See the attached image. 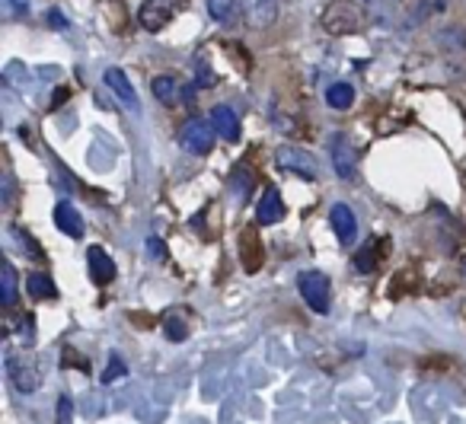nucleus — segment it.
<instances>
[{"label": "nucleus", "mask_w": 466, "mask_h": 424, "mask_svg": "<svg viewBox=\"0 0 466 424\" xmlns=\"http://www.w3.org/2000/svg\"><path fill=\"white\" fill-rule=\"evenodd\" d=\"M214 137H218V128L211 125V118H208V122H201V118H188L179 131V147L188 150V154H195V156H205L208 150L214 147Z\"/></svg>", "instance_id": "nucleus-1"}, {"label": "nucleus", "mask_w": 466, "mask_h": 424, "mask_svg": "<svg viewBox=\"0 0 466 424\" xmlns=\"http://www.w3.org/2000/svg\"><path fill=\"white\" fill-rule=\"evenodd\" d=\"M298 290L313 313H329V278L323 271H300Z\"/></svg>", "instance_id": "nucleus-2"}, {"label": "nucleus", "mask_w": 466, "mask_h": 424, "mask_svg": "<svg viewBox=\"0 0 466 424\" xmlns=\"http://www.w3.org/2000/svg\"><path fill=\"white\" fill-rule=\"evenodd\" d=\"M329 156H332V169H336V176L342 182H351L355 179V147H351V137L342 135V131H332L329 135Z\"/></svg>", "instance_id": "nucleus-3"}, {"label": "nucleus", "mask_w": 466, "mask_h": 424, "mask_svg": "<svg viewBox=\"0 0 466 424\" xmlns=\"http://www.w3.org/2000/svg\"><path fill=\"white\" fill-rule=\"evenodd\" d=\"M182 4L186 0H144L137 20H141V26L147 33H160V29H167L173 23L176 10H182Z\"/></svg>", "instance_id": "nucleus-4"}, {"label": "nucleus", "mask_w": 466, "mask_h": 424, "mask_svg": "<svg viewBox=\"0 0 466 424\" xmlns=\"http://www.w3.org/2000/svg\"><path fill=\"white\" fill-rule=\"evenodd\" d=\"M103 80H106V86H109L112 96L122 103V109H128L131 116H137V112H141V99H137L131 80L125 77V71H118V67H109V71L103 74Z\"/></svg>", "instance_id": "nucleus-5"}, {"label": "nucleus", "mask_w": 466, "mask_h": 424, "mask_svg": "<svg viewBox=\"0 0 466 424\" xmlns=\"http://www.w3.org/2000/svg\"><path fill=\"white\" fill-rule=\"evenodd\" d=\"M275 163H279L281 169H291V173L304 176V179H317V176H319L317 160H313V156L307 154V150H300V147H279Z\"/></svg>", "instance_id": "nucleus-6"}, {"label": "nucleus", "mask_w": 466, "mask_h": 424, "mask_svg": "<svg viewBox=\"0 0 466 424\" xmlns=\"http://www.w3.org/2000/svg\"><path fill=\"white\" fill-rule=\"evenodd\" d=\"M281 217H285V201H281V192L275 186H266L259 205H256V220H259L262 227H268V224H279Z\"/></svg>", "instance_id": "nucleus-7"}, {"label": "nucleus", "mask_w": 466, "mask_h": 424, "mask_svg": "<svg viewBox=\"0 0 466 424\" xmlns=\"http://www.w3.org/2000/svg\"><path fill=\"white\" fill-rule=\"evenodd\" d=\"M240 10L253 29H266L275 23V0H240Z\"/></svg>", "instance_id": "nucleus-8"}, {"label": "nucleus", "mask_w": 466, "mask_h": 424, "mask_svg": "<svg viewBox=\"0 0 466 424\" xmlns=\"http://www.w3.org/2000/svg\"><path fill=\"white\" fill-rule=\"evenodd\" d=\"M211 125L218 128V137H224V141H230V144L240 141V116H237L230 106H214Z\"/></svg>", "instance_id": "nucleus-9"}, {"label": "nucleus", "mask_w": 466, "mask_h": 424, "mask_svg": "<svg viewBox=\"0 0 466 424\" xmlns=\"http://www.w3.org/2000/svg\"><path fill=\"white\" fill-rule=\"evenodd\" d=\"M86 262H90V278L96 284H109L116 278V262H112L103 246H90L86 249Z\"/></svg>", "instance_id": "nucleus-10"}, {"label": "nucleus", "mask_w": 466, "mask_h": 424, "mask_svg": "<svg viewBox=\"0 0 466 424\" xmlns=\"http://www.w3.org/2000/svg\"><path fill=\"white\" fill-rule=\"evenodd\" d=\"M55 224H58L61 233H67V237H84V217H80L71 201H58V205H55Z\"/></svg>", "instance_id": "nucleus-11"}, {"label": "nucleus", "mask_w": 466, "mask_h": 424, "mask_svg": "<svg viewBox=\"0 0 466 424\" xmlns=\"http://www.w3.org/2000/svg\"><path fill=\"white\" fill-rule=\"evenodd\" d=\"M329 224H332V230H336L339 243H351V237H355L358 220H355V214H351V207H349V205H332V211H329Z\"/></svg>", "instance_id": "nucleus-12"}, {"label": "nucleus", "mask_w": 466, "mask_h": 424, "mask_svg": "<svg viewBox=\"0 0 466 424\" xmlns=\"http://www.w3.org/2000/svg\"><path fill=\"white\" fill-rule=\"evenodd\" d=\"M208 14L220 26H233L243 10H240V0H208Z\"/></svg>", "instance_id": "nucleus-13"}, {"label": "nucleus", "mask_w": 466, "mask_h": 424, "mask_svg": "<svg viewBox=\"0 0 466 424\" xmlns=\"http://www.w3.org/2000/svg\"><path fill=\"white\" fill-rule=\"evenodd\" d=\"M150 90H154V96L160 99L163 106H176L182 99V84L176 77H169V74L157 77L154 84H150Z\"/></svg>", "instance_id": "nucleus-14"}, {"label": "nucleus", "mask_w": 466, "mask_h": 424, "mask_svg": "<svg viewBox=\"0 0 466 424\" xmlns=\"http://www.w3.org/2000/svg\"><path fill=\"white\" fill-rule=\"evenodd\" d=\"M351 103H355V86L351 84H332L329 90H326V106L336 112H345L351 109Z\"/></svg>", "instance_id": "nucleus-15"}, {"label": "nucleus", "mask_w": 466, "mask_h": 424, "mask_svg": "<svg viewBox=\"0 0 466 424\" xmlns=\"http://www.w3.org/2000/svg\"><path fill=\"white\" fill-rule=\"evenodd\" d=\"M262 265V243L256 239L253 230L243 233V268L247 271H256Z\"/></svg>", "instance_id": "nucleus-16"}, {"label": "nucleus", "mask_w": 466, "mask_h": 424, "mask_svg": "<svg viewBox=\"0 0 466 424\" xmlns=\"http://www.w3.org/2000/svg\"><path fill=\"white\" fill-rule=\"evenodd\" d=\"M26 290H29V297H35V300H52V297H58V288H55V281L48 275H29Z\"/></svg>", "instance_id": "nucleus-17"}, {"label": "nucleus", "mask_w": 466, "mask_h": 424, "mask_svg": "<svg viewBox=\"0 0 466 424\" xmlns=\"http://www.w3.org/2000/svg\"><path fill=\"white\" fill-rule=\"evenodd\" d=\"M0 290H4V307H14L16 303V268L10 262H4V278H0Z\"/></svg>", "instance_id": "nucleus-18"}, {"label": "nucleus", "mask_w": 466, "mask_h": 424, "mask_svg": "<svg viewBox=\"0 0 466 424\" xmlns=\"http://www.w3.org/2000/svg\"><path fill=\"white\" fill-rule=\"evenodd\" d=\"M0 14L4 20H23L29 16V0H0Z\"/></svg>", "instance_id": "nucleus-19"}, {"label": "nucleus", "mask_w": 466, "mask_h": 424, "mask_svg": "<svg viewBox=\"0 0 466 424\" xmlns=\"http://www.w3.org/2000/svg\"><path fill=\"white\" fill-rule=\"evenodd\" d=\"M128 373V364H125L118 354H112L109 358V367H106V373H103V383H116L118 377H125Z\"/></svg>", "instance_id": "nucleus-20"}, {"label": "nucleus", "mask_w": 466, "mask_h": 424, "mask_svg": "<svg viewBox=\"0 0 466 424\" xmlns=\"http://www.w3.org/2000/svg\"><path fill=\"white\" fill-rule=\"evenodd\" d=\"M374 246H377V243H368V246H364L361 256L355 258V268H358V271H374V265H377V262H374Z\"/></svg>", "instance_id": "nucleus-21"}, {"label": "nucleus", "mask_w": 466, "mask_h": 424, "mask_svg": "<svg viewBox=\"0 0 466 424\" xmlns=\"http://www.w3.org/2000/svg\"><path fill=\"white\" fill-rule=\"evenodd\" d=\"M186 322H182V319H169L167 322V338L169 341H186Z\"/></svg>", "instance_id": "nucleus-22"}, {"label": "nucleus", "mask_w": 466, "mask_h": 424, "mask_svg": "<svg viewBox=\"0 0 466 424\" xmlns=\"http://www.w3.org/2000/svg\"><path fill=\"white\" fill-rule=\"evenodd\" d=\"M48 26L58 29V33H67V20H65V14H61V10H48Z\"/></svg>", "instance_id": "nucleus-23"}, {"label": "nucleus", "mask_w": 466, "mask_h": 424, "mask_svg": "<svg viewBox=\"0 0 466 424\" xmlns=\"http://www.w3.org/2000/svg\"><path fill=\"white\" fill-rule=\"evenodd\" d=\"M147 252H150V258H167V246H163V239H157V237L147 239Z\"/></svg>", "instance_id": "nucleus-24"}, {"label": "nucleus", "mask_w": 466, "mask_h": 424, "mask_svg": "<svg viewBox=\"0 0 466 424\" xmlns=\"http://www.w3.org/2000/svg\"><path fill=\"white\" fill-rule=\"evenodd\" d=\"M33 326H35L33 316H23V319H20V335H23V341H33Z\"/></svg>", "instance_id": "nucleus-25"}, {"label": "nucleus", "mask_w": 466, "mask_h": 424, "mask_svg": "<svg viewBox=\"0 0 466 424\" xmlns=\"http://www.w3.org/2000/svg\"><path fill=\"white\" fill-rule=\"evenodd\" d=\"M58 418H61V421H67V418H71V399H67V396H61V402H58Z\"/></svg>", "instance_id": "nucleus-26"}]
</instances>
